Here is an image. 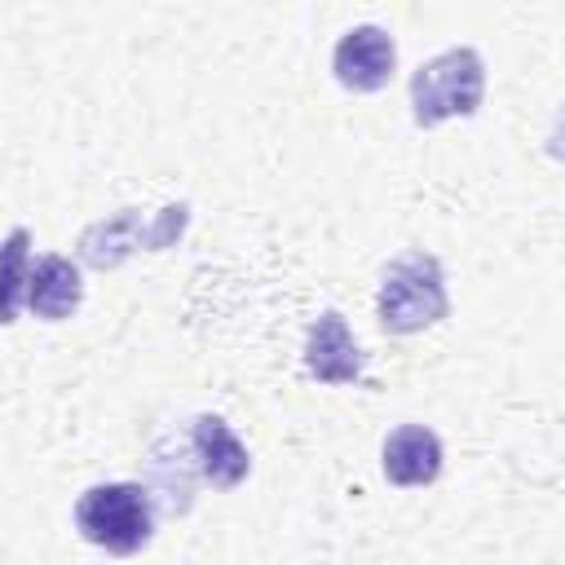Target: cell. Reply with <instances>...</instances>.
<instances>
[{
	"label": "cell",
	"mask_w": 565,
	"mask_h": 565,
	"mask_svg": "<svg viewBox=\"0 0 565 565\" xmlns=\"http://www.w3.org/2000/svg\"><path fill=\"white\" fill-rule=\"evenodd\" d=\"M380 327L393 335H415L437 327L450 313L446 296V274L433 252H406L380 274V296H375Z\"/></svg>",
	"instance_id": "obj_1"
},
{
	"label": "cell",
	"mask_w": 565,
	"mask_h": 565,
	"mask_svg": "<svg viewBox=\"0 0 565 565\" xmlns=\"http://www.w3.org/2000/svg\"><path fill=\"white\" fill-rule=\"evenodd\" d=\"M75 530L115 556H132L154 534V503L150 490L137 481H102L75 499Z\"/></svg>",
	"instance_id": "obj_2"
},
{
	"label": "cell",
	"mask_w": 565,
	"mask_h": 565,
	"mask_svg": "<svg viewBox=\"0 0 565 565\" xmlns=\"http://www.w3.org/2000/svg\"><path fill=\"white\" fill-rule=\"evenodd\" d=\"M486 93V62L477 49L459 44L446 49L428 62H419V71L411 75V115L419 128H437L441 119H468L477 115Z\"/></svg>",
	"instance_id": "obj_3"
},
{
	"label": "cell",
	"mask_w": 565,
	"mask_h": 565,
	"mask_svg": "<svg viewBox=\"0 0 565 565\" xmlns=\"http://www.w3.org/2000/svg\"><path fill=\"white\" fill-rule=\"evenodd\" d=\"M190 221V207L185 203H172V207H159V216L146 225L141 221V207H124L115 212L110 221H97L79 234V260L93 265V269H115L128 252L137 247H150V252H163L181 238Z\"/></svg>",
	"instance_id": "obj_4"
},
{
	"label": "cell",
	"mask_w": 565,
	"mask_h": 565,
	"mask_svg": "<svg viewBox=\"0 0 565 565\" xmlns=\"http://www.w3.org/2000/svg\"><path fill=\"white\" fill-rule=\"evenodd\" d=\"M393 66H397V44L384 26L375 22H362V26H349L340 40H335V53H331V71L335 79L349 88V93H380L388 79H393Z\"/></svg>",
	"instance_id": "obj_5"
},
{
	"label": "cell",
	"mask_w": 565,
	"mask_h": 565,
	"mask_svg": "<svg viewBox=\"0 0 565 565\" xmlns=\"http://www.w3.org/2000/svg\"><path fill=\"white\" fill-rule=\"evenodd\" d=\"M362 366H366V358H362L349 322L335 309L318 313L305 335V375L318 384H358Z\"/></svg>",
	"instance_id": "obj_6"
},
{
	"label": "cell",
	"mask_w": 565,
	"mask_h": 565,
	"mask_svg": "<svg viewBox=\"0 0 565 565\" xmlns=\"http://www.w3.org/2000/svg\"><path fill=\"white\" fill-rule=\"evenodd\" d=\"M190 450L199 459V472L216 486V490H234L247 472H252V455L247 446L234 437V428L221 415H199L190 428Z\"/></svg>",
	"instance_id": "obj_7"
},
{
	"label": "cell",
	"mask_w": 565,
	"mask_h": 565,
	"mask_svg": "<svg viewBox=\"0 0 565 565\" xmlns=\"http://www.w3.org/2000/svg\"><path fill=\"white\" fill-rule=\"evenodd\" d=\"M380 468L393 486H433L441 477V437L424 424H402L384 437Z\"/></svg>",
	"instance_id": "obj_8"
},
{
	"label": "cell",
	"mask_w": 565,
	"mask_h": 565,
	"mask_svg": "<svg viewBox=\"0 0 565 565\" xmlns=\"http://www.w3.org/2000/svg\"><path fill=\"white\" fill-rule=\"evenodd\" d=\"M84 300V282H79V265L49 252V256H35L31 274H26V309L44 322H62L79 309Z\"/></svg>",
	"instance_id": "obj_9"
},
{
	"label": "cell",
	"mask_w": 565,
	"mask_h": 565,
	"mask_svg": "<svg viewBox=\"0 0 565 565\" xmlns=\"http://www.w3.org/2000/svg\"><path fill=\"white\" fill-rule=\"evenodd\" d=\"M26 274H31V234L13 225L0 243V327L18 322V309L26 305Z\"/></svg>",
	"instance_id": "obj_10"
}]
</instances>
